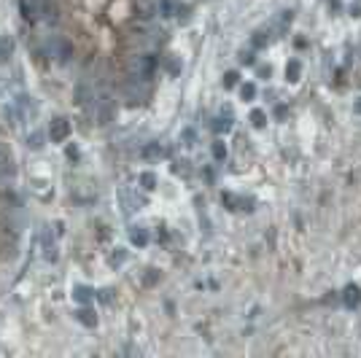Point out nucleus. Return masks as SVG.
I'll list each match as a JSON object with an SVG mask.
<instances>
[{
	"instance_id": "9b49d317",
	"label": "nucleus",
	"mask_w": 361,
	"mask_h": 358,
	"mask_svg": "<svg viewBox=\"0 0 361 358\" xmlns=\"http://www.w3.org/2000/svg\"><path fill=\"white\" fill-rule=\"evenodd\" d=\"M159 154H162V146H159V143H151V146L143 148V156H146V159H151V156H159Z\"/></svg>"
},
{
	"instance_id": "423d86ee",
	"label": "nucleus",
	"mask_w": 361,
	"mask_h": 358,
	"mask_svg": "<svg viewBox=\"0 0 361 358\" xmlns=\"http://www.w3.org/2000/svg\"><path fill=\"white\" fill-rule=\"evenodd\" d=\"M14 54V41L9 35H0V62H9Z\"/></svg>"
},
{
	"instance_id": "412c9836",
	"label": "nucleus",
	"mask_w": 361,
	"mask_h": 358,
	"mask_svg": "<svg viewBox=\"0 0 361 358\" xmlns=\"http://www.w3.org/2000/svg\"><path fill=\"white\" fill-rule=\"evenodd\" d=\"M3 154H6V151H3V148H0V156H3Z\"/></svg>"
},
{
	"instance_id": "20e7f679",
	"label": "nucleus",
	"mask_w": 361,
	"mask_h": 358,
	"mask_svg": "<svg viewBox=\"0 0 361 358\" xmlns=\"http://www.w3.org/2000/svg\"><path fill=\"white\" fill-rule=\"evenodd\" d=\"M14 178H17V167H14L11 156L3 154V156H0V186L14 183Z\"/></svg>"
},
{
	"instance_id": "f3484780",
	"label": "nucleus",
	"mask_w": 361,
	"mask_h": 358,
	"mask_svg": "<svg viewBox=\"0 0 361 358\" xmlns=\"http://www.w3.org/2000/svg\"><path fill=\"white\" fill-rule=\"evenodd\" d=\"M254 95H256L254 84H245V87H243V97H245V100H251V97H254Z\"/></svg>"
},
{
	"instance_id": "7ed1b4c3",
	"label": "nucleus",
	"mask_w": 361,
	"mask_h": 358,
	"mask_svg": "<svg viewBox=\"0 0 361 358\" xmlns=\"http://www.w3.org/2000/svg\"><path fill=\"white\" fill-rule=\"evenodd\" d=\"M41 3L43 0H19V11L25 22H38L41 19Z\"/></svg>"
},
{
	"instance_id": "4468645a",
	"label": "nucleus",
	"mask_w": 361,
	"mask_h": 358,
	"mask_svg": "<svg viewBox=\"0 0 361 358\" xmlns=\"http://www.w3.org/2000/svg\"><path fill=\"white\" fill-rule=\"evenodd\" d=\"M286 76H288V78H291V81H297V76H299V62H297V60H294V62H291V65H288V68H286Z\"/></svg>"
},
{
	"instance_id": "aec40b11",
	"label": "nucleus",
	"mask_w": 361,
	"mask_h": 358,
	"mask_svg": "<svg viewBox=\"0 0 361 358\" xmlns=\"http://www.w3.org/2000/svg\"><path fill=\"white\" fill-rule=\"evenodd\" d=\"M76 156H78V151H76L73 146H70V148H68V159H76Z\"/></svg>"
},
{
	"instance_id": "39448f33",
	"label": "nucleus",
	"mask_w": 361,
	"mask_h": 358,
	"mask_svg": "<svg viewBox=\"0 0 361 358\" xmlns=\"http://www.w3.org/2000/svg\"><path fill=\"white\" fill-rule=\"evenodd\" d=\"M73 54H76L73 44H70L68 38H62V44H60V52H57V62H70V60H73Z\"/></svg>"
},
{
	"instance_id": "9d476101",
	"label": "nucleus",
	"mask_w": 361,
	"mask_h": 358,
	"mask_svg": "<svg viewBox=\"0 0 361 358\" xmlns=\"http://www.w3.org/2000/svg\"><path fill=\"white\" fill-rule=\"evenodd\" d=\"M76 299H78V302H81V304H89V299H92V291L86 288V285H78V288H76Z\"/></svg>"
},
{
	"instance_id": "2eb2a0df",
	"label": "nucleus",
	"mask_w": 361,
	"mask_h": 358,
	"mask_svg": "<svg viewBox=\"0 0 361 358\" xmlns=\"http://www.w3.org/2000/svg\"><path fill=\"white\" fill-rule=\"evenodd\" d=\"M235 84H237V73H227V76H224V87H227V89H232Z\"/></svg>"
},
{
	"instance_id": "1a4fd4ad",
	"label": "nucleus",
	"mask_w": 361,
	"mask_h": 358,
	"mask_svg": "<svg viewBox=\"0 0 361 358\" xmlns=\"http://www.w3.org/2000/svg\"><path fill=\"white\" fill-rule=\"evenodd\" d=\"M27 148H33V151L43 148V132H30L27 135Z\"/></svg>"
},
{
	"instance_id": "dca6fc26",
	"label": "nucleus",
	"mask_w": 361,
	"mask_h": 358,
	"mask_svg": "<svg viewBox=\"0 0 361 358\" xmlns=\"http://www.w3.org/2000/svg\"><path fill=\"white\" fill-rule=\"evenodd\" d=\"M213 156H216V159H219V162H221V159H224V156H227V148H224V146H221V143H216V146H213Z\"/></svg>"
},
{
	"instance_id": "6e6552de",
	"label": "nucleus",
	"mask_w": 361,
	"mask_h": 358,
	"mask_svg": "<svg viewBox=\"0 0 361 358\" xmlns=\"http://www.w3.org/2000/svg\"><path fill=\"white\" fill-rule=\"evenodd\" d=\"M76 318H78V323H84V326H95L97 323V318L92 315V310H86V307H81V310L76 312Z\"/></svg>"
},
{
	"instance_id": "6ab92c4d",
	"label": "nucleus",
	"mask_w": 361,
	"mask_h": 358,
	"mask_svg": "<svg viewBox=\"0 0 361 358\" xmlns=\"http://www.w3.org/2000/svg\"><path fill=\"white\" fill-rule=\"evenodd\" d=\"M240 62H245V65H254V54H240Z\"/></svg>"
},
{
	"instance_id": "0eeeda50",
	"label": "nucleus",
	"mask_w": 361,
	"mask_h": 358,
	"mask_svg": "<svg viewBox=\"0 0 361 358\" xmlns=\"http://www.w3.org/2000/svg\"><path fill=\"white\" fill-rule=\"evenodd\" d=\"M43 259H46V261H57V245L49 240V232H43Z\"/></svg>"
},
{
	"instance_id": "f8f14e48",
	"label": "nucleus",
	"mask_w": 361,
	"mask_h": 358,
	"mask_svg": "<svg viewBox=\"0 0 361 358\" xmlns=\"http://www.w3.org/2000/svg\"><path fill=\"white\" fill-rule=\"evenodd\" d=\"M140 183H143V189H154V183H156L154 173H143L140 175Z\"/></svg>"
},
{
	"instance_id": "ddd939ff",
	"label": "nucleus",
	"mask_w": 361,
	"mask_h": 358,
	"mask_svg": "<svg viewBox=\"0 0 361 358\" xmlns=\"http://www.w3.org/2000/svg\"><path fill=\"white\" fill-rule=\"evenodd\" d=\"M132 242H135V245H146V242H148V234L143 232V229H138V232H132Z\"/></svg>"
},
{
	"instance_id": "f03ea898",
	"label": "nucleus",
	"mask_w": 361,
	"mask_h": 358,
	"mask_svg": "<svg viewBox=\"0 0 361 358\" xmlns=\"http://www.w3.org/2000/svg\"><path fill=\"white\" fill-rule=\"evenodd\" d=\"M70 135V121L68 119H54L52 127H49V138H52V143H65Z\"/></svg>"
},
{
	"instance_id": "a211bd4d",
	"label": "nucleus",
	"mask_w": 361,
	"mask_h": 358,
	"mask_svg": "<svg viewBox=\"0 0 361 358\" xmlns=\"http://www.w3.org/2000/svg\"><path fill=\"white\" fill-rule=\"evenodd\" d=\"M251 119H254L256 127H264V113L262 111H254V116H251Z\"/></svg>"
},
{
	"instance_id": "f257e3e1",
	"label": "nucleus",
	"mask_w": 361,
	"mask_h": 358,
	"mask_svg": "<svg viewBox=\"0 0 361 358\" xmlns=\"http://www.w3.org/2000/svg\"><path fill=\"white\" fill-rule=\"evenodd\" d=\"M41 19H43V22H46L49 27L60 25V19H62L60 0H43V3H41Z\"/></svg>"
}]
</instances>
